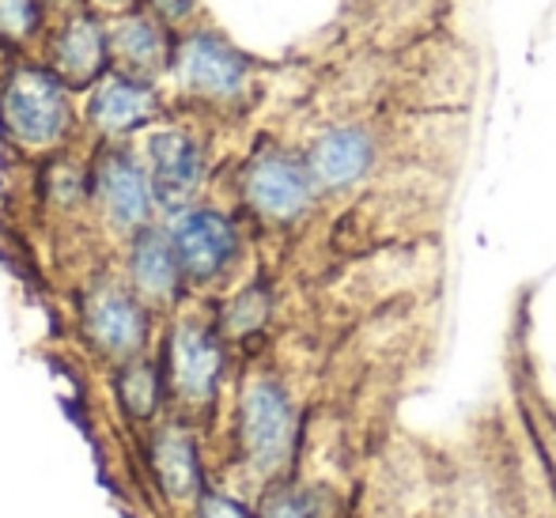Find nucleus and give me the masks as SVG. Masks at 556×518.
<instances>
[{
  "mask_svg": "<svg viewBox=\"0 0 556 518\" xmlns=\"http://www.w3.org/2000/svg\"><path fill=\"white\" fill-rule=\"evenodd\" d=\"M106 38H111V58L125 73H137L152 80L155 73L170 68L175 46L167 42L163 20H155V15H144V12L122 15V20H114L111 27H106Z\"/></svg>",
  "mask_w": 556,
  "mask_h": 518,
  "instance_id": "ddd939ff",
  "label": "nucleus"
},
{
  "mask_svg": "<svg viewBox=\"0 0 556 518\" xmlns=\"http://www.w3.org/2000/svg\"><path fill=\"white\" fill-rule=\"evenodd\" d=\"M96 186L117 227L148 224V216H152V209H155V186H152L148 167H140L129 152H122V148L106 152L103 160H99Z\"/></svg>",
  "mask_w": 556,
  "mask_h": 518,
  "instance_id": "1a4fd4ad",
  "label": "nucleus"
},
{
  "mask_svg": "<svg viewBox=\"0 0 556 518\" xmlns=\"http://www.w3.org/2000/svg\"><path fill=\"white\" fill-rule=\"evenodd\" d=\"M318 198H323V190L311 175L303 148L295 152L285 144H265L242 167V201L265 224H295L315 209Z\"/></svg>",
  "mask_w": 556,
  "mask_h": 518,
  "instance_id": "f03ea898",
  "label": "nucleus"
},
{
  "mask_svg": "<svg viewBox=\"0 0 556 518\" xmlns=\"http://www.w3.org/2000/svg\"><path fill=\"white\" fill-rule=\"evenodd\" d=\"M152 466L160 477L163 492L175 500H186L201 489V466H198V446L182 428H163L152 446Z\"/></svg>",
  "mask_w": 556,
  "mask_h": 518,
  "instance_id": "2eb2a0df",
  "label": "nucleus"
},
{
  "mask_svg": "<svg viewBox=\"0 0 556 518\" xmlns=\"http://www.w3.org/2000/svg\"><path fill=\"white\" fill-rule=\"evenodd\" d=\"M265 518H315V511H311L307 500L295 496V492H280V496L269 500V507H265Z\"/></svg>",
  "mask_w": 556,
  "mask_h": 518,
  "instance_id": "6ab92c4d",
  "label": "nucleus"
},
{
  "mask_svg": "<svg viewBox=\"0 0 556 518\" xmlns=\"http://www.w3.org/2000/svg\"><path fill=\"white\" fill-rule=\"evenodd\" d=\"M155 106H160V99H155V88L148 76L114 68V73L99 76L88 103V117L96 129L114 137V132H129L140 122H148L155 114Z\"/></svg>",
  "mask_w": 556,
  "mask_h": 518,
  "instance_id": "9d476101",
  "label": "nucleus"
},
{
  "mask_svg": "<svg viewBox=\"0 0 556 518\" xmlns=\"http://www.w3.org/2000/svg\"><path fill=\"white\" fill-rule=\"evenodd\" d=\"M201 518H250V511L242 504H235V500H227V496H208Z\"/></svg>",
  "mask_w": 556,
  "mask_h": 518,
  "instance_id": "412c9836",
  "label": "nucleus"
},
{
  "mask_svg": "<svg viewBox=\"0 0 556 518\" xmlns=\"http://www.w3.org/2000/svg\"><path fill=\"white\" fill-rule=\"evenodd\" d=\"M42 27V8L38 0H0V35L27 42Z\"/></svg>",
  "mask_w": 556,
  "mask_h": 518,
  "instance_id": "a211bd4d",
  "label": "nucleus"
},
{
  "mask_svg": "<svg viewBox=\"0 0 556 518\" xmlns=\"http://www.w3.org/2000/svg\"><path fill=\"white\" fill-rule=\"evenodd\" d=\"M88 333L103 352L132 356L148 337V314L125 288H96L88 295Z\"/></svg>",
  "mask_w": 556,
  "mask_h": 518,
  "instance_id": "f8f14e48",
  "label": "nucleus"
},
{
  "mask_svg": "<svg viewBox=\"0 0 556 518\" xmlns=\"http://www.w3.org/2000/svg\"><path fill=\"white\" fill-rule=\"evenodd\" d=\"M58 4H76V0H58Z\"/></svg>",
  "mask_w": 556,
  "mask_h": 518,
  "instance_id": "4be33fe9",
  "label": "nucleus"
},
{
  "mask_svg": "<svg viewBox=\"0 0 556 518\" xmlns=\"http://www.w3.org/2000/svg\"><path fill=\"white\" fill-rule=\"evenodd\" d=\"M295 439H300V409L292 394L265 375L247 382L239 402V443L250 466L262 473H277L292 462Z\"/></svg>",
  "mask_w": 556,
  "mask_h": 518,
  "instance_id": "20e7f679",
  "label": "nucleus"
},
{
  "mask_svg": "<svg viewBox=\"0 0 556 518\" xmlns=\"http://www.w3.org/2000/svg\"><path fill=\"white\" fill-rule=\"evenodd\" d=\"M318 190L323 193H352L382 167L387 137L367 117H337L326 122L315 137L303 144Z\"/></svg>",
  "mask_w": 556,
  "mask_h": 518,
  "instance_id": "7ed1b4c3",
  "label": "nucleus"
},
{
  "mask_svg": "<svg viewBox=\"0 0 556 518\" xmlns=\"http://www.w3.org/2000/svg\"><path fill=\"white\" fill-rule=\"evenodd\" d=\"M198 8V0H152V12L163 23H186Z\"/></svg>",
  "mask_w": 556,
  "mask_h": 518,
  "instance_id": "aec40b11",
  "label": "nucleus"
},
{
  "mask_svg": "<svg viewBox=\"0 0 556 518\" xmlns=\"http://www.w3.org/2000/svg\"><path fill=\"white\" fill-rule=\"evenodd\" d=\"M4 125L20 144L50 148L68 132L73 106H68V84L53 68H20L0 96Z\"/></svg>",
  "mask_w": 556,
  "mask_h": 518,
  "instance_id": "39448f33",
  "label": "nucleus"
},
{
  "mask_svg": "<svg viewBox=\"0 0 556 518\" xmlns=\"http://www.w3.org/2000/svg\"><path fill=\"white\" fill-rule=\"evenodd\" d=\"M186 280L178 254L170 247L167 231H155V227H140L137 247H132V285L144 300L170 303L178 295V285Z\"/></svg>",
  "mask_w": 556,
  "mask_h": 518,
  "instance_id": "4468645a",
  "label": "nucleus"
},
{
  "mask_svg": "<svg viewBox=\"0 0 556 518\" xmlns=\"http://www.w3.org/2000/svg\"><path fill=\"white\" fill-rule=\"evenodd\" d=\"M170 76L186 96L213 106H242L254 91V58L220 30H186L170 53Z\"/></svg>",
  "mask_w": 556,
  "mask_h": 518,
  "instance_id": "f257e3e1",
  "label": "nucleus"
},
{
  "mask_svg": "<svg viewBox=\"0 0 556 518\" xmlns=\"http://www.w3.org/2000/svg\"><path fill=\"white\" fill-rule=\"evenodd\" d=\"M53 73L68 84V88H88L103 76L106 61H111V38L106 27L96 15H73L65 27L53 35Z\"/></svg>",
  "mask_w": 556,
  "mask_h": 518,
  "instance_id": "9b49d317",
  "label": "nucleus"
},
{
  "mask_svg": "<svg viewBox=\"0 0 556 518\" xmlns=\"http://www.w3.org/2000/svg\"><path fill=\"white\" fill-rule=\"evenodd\" d=\"M148 175L163 209H186L205 182V148L182 129H160L148 137Z\"/></svg>",
  "mask_w": 556,
  "mask_h": 518,
  "instance_id": "0eeeda50",
  "label": "nucleus"
},
{
  "mask_svg": "<svg viewBox=\"0 0 556 518\" xmlns=\"http://www.w3.org/2000/svg\"><path fill=\"white\" fill-rule=\"evenodd\" d=\"M122 402L132 416H148L155 409V397H160V379L148 364H129L122 371Z\"/></svg>",
  "mask_w": 556,
  "mask_h": 518,
  "instance_id": "f3484780",
  "label": "nucleus"
},
{
  "mask_svg": "<svg viewBox=\"0 0 556 518\" xmlns=\"http://www.w3.org/2000/svg\"><path fill=\"white\" fill-rule=\"evenodd\" d=\"M170 247L178 254V265H182L186 280H198V285H208V280H220L235 262H239V227L235 219L220 209H178L175 219L167 227Z\"/></svg>",
  "mask_w": 556,
  "mask_h": 518,
  "instance_id": "423d86ee",
  "label": "nucleus"
},
{
  "mask_svg": "<svg viewBox=\"0 0 556 518\" xmlns=\"http://www.w3.org/2000/svg\"><path fill=\"white\" fill-rule=\"evenodd\" d=\"M170 382L186 402H213L216 390L224 379V344L220 337L208 326L198 321H182V326L170 333V352H167Z\"/></svg>",
  "mask_w": 556,
  "mask_h": 518,
  "instance_id": "6e6552de",
  "label": "nucleus"
},
{
  "mask_svg": "<svg viewBox=\"0 0 556 518\" xmlns=\"http://www.w3.org/2000/svg\"><path fill=\"white\" fill-rule=\"evenodd\" d=\"M269 311H273L269 288H265V285H250V288H242V292L231 300V307L224 311V329L231 337L262 333L265 321H269Z\"/></svg>",
  "mask_w": 556,
  "mask_h": 518,
  "instance_id": "dca6fc26",
  "label": "nucleus"
}]
</instances>
